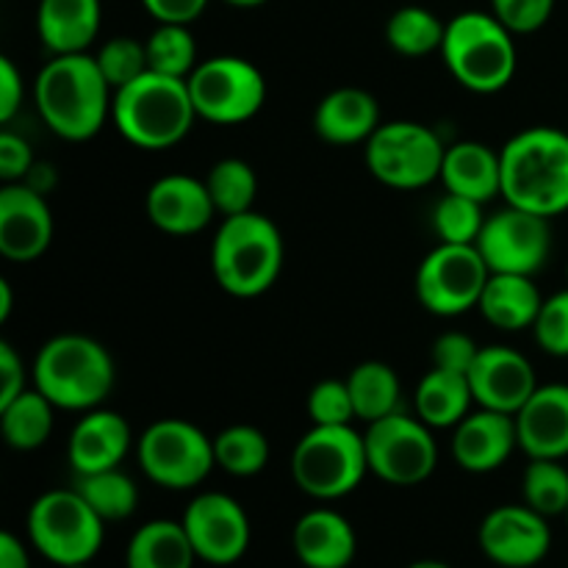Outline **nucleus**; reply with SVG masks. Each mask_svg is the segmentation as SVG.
<instances>
[{
    "label": "nucleus",
    "instance_id": "f8f14e48",
    "mask_svg": "<svg viewBox=\"0 0 568 568\" xmlns=\"http://www.w3.org/2000/svg\"><path fill=\"white\" fill-rule=\"evenodd\" d=\"M364 444L369 475H375L386 486H422L430 480L438 466V444L433 438V427H427L419 416H408L403 410L366 425Z\"/></svg>",
    "mask_w": 568,
    "mask_h": 568
},
{
    "label": "nucleus",
    "instance_id": "603ef678",
    "mask_svg": "<svg viewBox=\"0 0 568 568\" xmlns=\"http://www.w3.org/2000/svg\"><path fill=\"white\" fill-rule=\"evenodd\" d=\"M222 3L233 6V9H258V6L270 3V0H222Z\"/></svg>",
    "mask_w": 568,
    "mask_h": 568
},
{
    "label": "nucleus",
    "instance_id": "39448f33",
    "mask_svg": "<svg viewBox=\"0 0 568 568\" xmlns=\"http://www.w3.org/2000/svg\"><path fill=\"white\" fill-rule=\"evenodd\" d=\"M194 111L189 83L183 78L148 70L136 81L116 89L111 100V122L125 142L139 150H170L192 131Z\"/></svg>",
    "mask_w": 568,
    "mask_h": 568
},
{
    "label": "nucleus",
    "instance_id": "7ed1b4c3",
    "mask_svg": "<svg viewBox=\"0 0 568 568\" xmlns=\"http://www.w3.org/2000/svg\"><path fill=\"white\" fill-rule=\"evenodd\" d=\"M31 381L59 410L87 414L114 392L116 366L109 349L83 333H59L39 347Z\"/></svg>",
    "mask_w": 568,
    "mask_h": 568
},
{
    "label": "nucleus",
    "instance_id": "2eb2a0df",
    "mask_svg": "<svg viewBox=\"0 0 568 568\" xmlns=\"http://www.w3.org/2000/svg\"><path fill=\"white\" fill-rule=\"evenodd\" d=\"M181 525L197 560L209 566L239 564L253 541V527L244 505L222 491L197 494L183 510Z\"/></svg>",
    "mask_w": 568,
    "mask_h": 568
},
{
    "label": "nucleus",
    "instance_id": "9d476101",
    "mask_svg": "<svg viewBox=\"0 0 568 568\" xmlns=\"http://www.w3.org/2000/svg\"><path fill=\"white\" fill-rule=\"evenodd\" d=\"M136 460L142 475L166 491H192L216 466L214 438L194 422L164 416L136 438Z\"/></svg>",
    "mask_w": 568,
    "mask_h": 568
},
{
    "label": "nucleus",
    "instance_id": "f257e3e1",
    "mask_svg": "<svg viewBox=\"0 0 568 568\" xmlns=\"http://www.w3.org/2000/svg\"><path fill=\"white\" fill-rule=\"evenodd\" d=\"M31 94L44 128L64 142H87L111 120L114 89L92 53L50 55L33 78Z\"/></svg>",
    "mask_w": 568,
    "mask_h": 568
},
{
    "label": "nucleus",
    "instance_id": "c03bdc74",
    "mask_svg": "<svg viewBox=\"0 0 568 568\" xmlns=\"http://www.w3.org/2000/svg\"><path fill=\"white\" fill-rule=\"evenodd\" d=\"M33 164H37V159H33L28 139H22L14 131L0 133V181L22 183L28 172L33 170Z\"/></svg>",
    "mask_w": 568,
    "mask_h": 568
},
{
    "label": "nucleus",
    "instance_id": "2f4dec72",
    "mask_svg": "<svg viewBox=\"0 0 568 568\" xmlns=\"http://www.w3.org/2000/svg\"><path fill=\"white\" fill-rule=\"evenodd\" d=\"M447 22L425 6H403L386 22V42L405 59H422L442 50Z\"/></svg>",
    "mask_w": 568,
    "mask_h": 568
},
{
    "label": "nucleus",
    "instance_id": "f704fd0d",
    "mask_svg": "<svg viewBox=\"0 0 568 568\" xmlns=\"http://www.w3.org/2000/svg\"><path fill=\"white\" fill-rule=\"evenodd\" d=\"M205 186L214 200L216 214H247V211H253L255 194H258V175L247 161L231 155V159H220L211 166L209 175H205Z\"/></svg>",
    "mask_w": 568,
    "mask_h": 568
},
{
    "label": "nucleus",
    "instance_id": "e433bc0d",
    "mask_svg": "<svg viewBox=\"0 0 568 568\" xmlns=\"http://www.w3.org/2000/svg\"><path fill=\"white\" fill-rule=\"evenodd\" d=\"M521 503L541 516L568 514V469L564 460L530 458L521 475Z\"/></svg>",
    "mask_w": 568,
    "mask_h": 568
},
{
    "label": "nucleus",
    "instance_id": "473e14b6",
    "mask_svg": "<svg viewBox=\"0 0 568 568\" xmlns=\"http://www.w3.org/2000/svg\"><path fill=\"white\" fill-rule=\"evenodd\" d=\"M75 491L92 505L94 514L109 521H125L139 508V486L122 469L94 471V475H75Z\"/></svg>",
    "mask_w": 568,
    "mask_h": 568
},
{
    "label": "nucleus",
    "instance_id": "8fccbe9b",
    "mask_svg": "<svg viewBox=\"0 0 568 568\" xmlns=\"http://www.w3.org/2000/svg\"><path fill=\"white\" fill-rule=\"evenodd\" d=\"M22 183H28V186L31 189H37L39 194H44V197H48L50 194V189L55 186V170L50 164H33V170L28 172V178Z\"/></svg>",
    "mask_w": 568,
    "mask_h": 568
},
{
    "label": "nucleus",
    "instance_id": "ea45409f",
    "mask_svg": "<svg viewBox=\"0 0 568 568\" xmlns=\"http://www.w3.org/2000/svg\"><path fill=\"white\" fill-rule=\"evenodd\" d=\"M305 410L314 425H353L358 419L347 381H333V377L320 381L311 388Z\"/></svg>",
    "mask_w": 568,
    "mask_h": 568
},
{
    "label": "nucleus",
    "instance_id": "4468645a",
    "mask_svg": "<svg viewBox=\"0 0 568 568\" xmlns=\"http://www.w3.org/2000/svg\"><path fill=\"white\" fill-rule=\"evenodd\" d=\"M475 247L491 272L536 277L552 253V220L505 203L488 216Z\"/></svg>",
    "mask_w": 568,
    "mask_h": 568
},
{
    "label": "nucleus",
    "instance_id": "a18cd8bd",
    "mask_svg": "<svg viewBox=\"0 0 568 568\" xmlns=\"http://www.w3.org/2000/svg\"><path fill=\"white\" fill-rule=\"evenodd\" d=\"M26 100V81L9 55H0V122H11Z\"/></svg>",
    "mask_w": 568,
    "mask_h": 568
},
{
    "label": "nucleus",
    "instance_id": "37998d69",
    "mask_svg": "<svg viewBox=\"0 0 568 568\" xmlns=\"http://www.w3.org/2000/svg\"><path fill=\"white\" fill-rule=\"evenodd\" d=\"M477 353H480V344L471 336L460 331L442 333V336L433 342V366L449 372H460V375H469V369L475 366Z\"/></svg>",
    "mask_w": 568,
    "mask_h": 568
},
{
    "label": "nucleus",
    "instance_id": "423d86ee",
    "mask_svg": "<svg viewBox=\"0 0 568 568\" xmlns=\"http://www.w3.org/2000/svg\"><path fill=\"white\" fill-rule=\"evenodd\" d=\"M438 53L449 75L475 94H497L508 89L519 67L516 33H510L491 11H460L447 20Z\"/></svg>",
    "mask_w": 568,
    "mask_h": 568
},
{
    "label": "nucleus",
    "instance_id": "f3484780",
    "mask_svg": "<svg viewBox=\"0 0 568 568\" xmlns=\"http://www.w3.org/2000/svg\"><path fill=\"white\" fill-rule=\"evenodd\" d=\"M469 386L477 408L516 416L541 383L536 366L521 349L508 344H488L480 347L475 366L469 369Z\"/></svg>",
    "mask_w": 568,
    "mask_h": 568
},
{
    "label": "nucleus",
    "instance_id": "7c9ffc66",
    "mask_svg": "<svg viewBox=\"0 0 568 568\" xmlns=\"http://www.w3.org/2000/svg\"><path fill=\"white\" fill-rule=\"evenodd\" d=\"M349 394H353L355 416L366 425L397 414L403 405V381L397 369L383 361H364L347 375Z\"/></svg>",
    "mask_w": 568,
    "mask_h": 568
},
{
    "label": "nucleus",
    "instance_id": "aec40b11",
    "mask_svg": "<svg viewBox=\"0 0 568 568\" xmlns=\"http://www.w3.org/2000/svg\"><path fill=\"white\" fill-rule=\"evenodd\" d=\"M516 449H519L516 419L499 410L477 408L458 427H453L449 453L455 464L471 475L503 469Z\"/></svg>",
    "mask_w": 568,
    "mask_h": 568
},
{
    "label": "nucleus",
    "instance_id": "4d7b16f0",
    "mask_svg": "<svg viewBox=\"0 0 568 568\" xmlns=\"http://www.w3.org/2000/svg\"><path fill=\"white\" fill-rule=\"evenodd\" d=\"M566 521H568V514H566Z\"/></svg>",
    "mask_w": 568,
    "mask_h": 568
},
{
    "label": "nucleus",
    "instance_id": "f03ea898",
    "mask_svg": "<svg viewBox=\"0 0 568 568\" xmlns=\"http://www.w3.org/2000/svg\"><path fill=\"white\" fill-rule=\"evenodd\" d=\"M503 200L538 216L568 211V131L549 125L525 128L499 150Z\"/></svg>",
    "mask_w": 568,
    "mask_h": 568
},
{
    "label": "nucleus",
    "instance_id": "dca6fc26",
    "mask_svg": "<svg viewBox=\"0 0 568 568\" xmlns=\"http://www.w3.org/2000/svg\"><path fill=\"white\" fill-rule=\"evenodd\" d=\"M477 547L499 568H536L552 549V527L530 505H499L483 516Z\"/></svg>",
    "mask_w": 568,
    "mask_h": 568
},
{
    "label": "nucleus",
    "instance_id": "4c0bfd02",
    "mask_svg": "<svg viewBox=\"0 0 568 568\" xmlns=\"http://www.w3.org/2000/svg\"><path fill=\"white\" fill-rule=\"evenodd\" d=\"M488 216L483 203L460 194H444L433 209V231L444 244H477Z\"/></svg>",
    "mask_w": 568,
    "mask_h": 568
},
{
    "label": "nucleus",
    "instance_id": "5701e85b",
    "mask_svg": "<svg viewBox=\"0 0 568 568\" xmlns=\"http://www.w3.org/2000/svg\"><path fill=\"white\" fill-rule=\"evenodd\" d=\"M292 547L305 568H349L358 555V536L338 510L311 508L294 525Z\"/></svg>",
    "mask_w": 568,
    "mask_h": 568
},
{
    "label": "nucleus",
    "instance_id": "c756f323",
    "mask_svg": "<svg viewBox=\"0 0 568 568\" xmlns=\"http://www.w3.org/2000/svg\"><path fill=\"white\" fill-rule=\"evenodd\" d=\"M55 405L37 388H26L11 403L0 405V433L17 453H33L53 436Z\"/></svg>",
    "mask_w": 568,
    "mask_h": 568
},
{
    "label": "nucleus",
    "instance_id": "6e6d98bb",
    "mask_svg": "<svg viewBox=\"0 0 568 568\" xmlns=\"http://www.w3.org/2000/svg\"><path fill=\"white\" fill-rule=\"evenodd\" d=\"M566 281H568V264H566Z\"/></svg>",
    "mask_w": 568,
    "mask_h": 568
},
{
    "label": "nucleus",
    "instance_id": "c85d7f7f",
    "mask_svg": "<svg viewBox=\"0 0 568 568\" xmlns=\"http://www.w3.org/2000/svg\"><path fill=\"white\" fill-rule=\"evenodd\" d=\"M192 541L181 521L153 519L139 527L125 549V568H194Z\"/></svg>",
    "mask_w": 568,
    "mask_h": 568
},
{
    "label": "nucleus",
    "instance_id": "bb28decb",
    "mask_svg": "<svg viewBox=\"0 0 568 568\" xmlns=\"http://www.w3.org/2000/svg\"><path fill=\"white\" fill-rule=\"evenodd\" d=\"M541 292L530 275H505V272H491L483 297L477 303L483 320L497 331L519 333L532 327L538 311H541Z\"/></svg>",
    "mask_w": 568,
    "mask_h": 568
},
{
    "label": "nucleus",
    "instance_id": "a19ab883",
    "mask_svg": "<svg viewBox=\"0 0 568 568\" xmlns=\"http://www.w3.org/2000/svg\"><path fill=\"white\" fill-rule=\"evenodd\" d=\"M530 331L544 353L552 358H568V286L552 297H544Z\"/></svg>",
    "mask_w": 568,
    "mask_h": 568
},
{
    "label": "nucleus",
    "instance_id": "09e8293b",
    "mask_svg": "<svg viewBox=\"0 0 568 568\" xmlns=\"http://www.w3.org/2000/svg\"><path fill=\"white\" fill-rule=\"evenodd\" d=\"M0 568H31L28 549L14 532H0Z\"/></svg>",
    "mask_w": 568,
    "mask_h": 568
},
{
    "label": "nucleus",
    "instance_id": "58836bf2",
    "mask_svg": "<svg viewBox=\"0 0 568 568\" xmlns=\"http://www.w3.org/2000/svg\"><path fill=\"white\" fill-rule=\"evenodd\" d=\"M94 61H98L100 72L114 92L150 70L148 48L133 37H111L109 42L100 44Z\"/></svg>",
    "mask_w": 568,
    "mask_h": 568
},
{
    "label": "nucleus",
    "instance_id": "49530a36",
    "mask_svg": "<svg viewBox=\"0 0 568 568\" xmlns=\"http://www.w3.org/2000/svg\"><path fill=\"white\" fill-rule=\"evenodd\" d=\"M142 6L155 22L192 26L209 9V0H142Z\"/></svg>",
    "mask_w": 568,
    "mask_h": 568
},
{
    "label": "nucleus",
    "instance_id": "5fc2aeb1",
    "mask_svg": "<svg viewBox=\"0 0 568 568\" xmlns=\"http://www.w3.org/2000/svg\"><path fill=\"white\" fill-rule=\"evenodd\" d=\"M70 568H92L89 564H83V566H70Z\"/></svg>",
    "mask_w": 568,
    "mask_h": 568
},
{
    "label": "nucleus",
    "instance_id": "864d4df0",
    "mask_svg": "<svg viewBox=\"0 0 568 568\" xmlns=\"http://www.w3.org/2000/svg\"><path fill=\"white\" fill-rule=\"evenodd\" d=\"M405 568H453V566L444 564V560H433V558H427V560H414V564L405 566Z\"/></svg>",
    "mask_w": 568,
    "mask_h": 568
},
{
    "label": "nucleus",
    "instance_id": "9b49d317",
    "mask_svg": "<svg viewBox=\"0 0 568 568\" xmlns=\"http://www.w3.org/2000/svg\"><path fill=\"white\" fill-rule=\"evenodd\" d=\"M197 120L211 125H242L266 103V78L242 55H211L186 78Z\"/></svg>",
    "mask_w": 568,
    "mask_h": 568
},
{
    "label": "nucleus",
    "instance_id": "412c9836",
    "mask_svg": "<svg viewBox=\"0 0 568 568\" xmlns=\"http://www.w3.org/2000/svg\"><path fill=\"white\" fill-rule=\"evenodd\" d=\"M133 447L131 425L122 414L109 408H94L81 414L67 438V460L72 475L120 469Z\"/></svg>",
    "mask_w": 568,
    "mask_h": 568
},
{
    "label": "nucleus",
    "instance_id": "ddd939ff",
    "mask_svg": "<svg viewBox=\"0 0 568 568\" xmlns=\"http://www.w3.org/2000/svg\"><path fill=\"white\" fill-rule=\"evenodd\" d=\"M491 270L475 244H444L433 247L416 270V300L433 316H464L477 308Z\"/></svg>",
    "mask_w": 568,
    "mask_h": 568
},
{
    "label": "nucleus",
    "instance_id": "de8ad7c7",
    "mask_svg": "<svg viewBox=\"0 0 568 568\" xmlns=\"http://www.w3.org/2000/svg\"><path fill=\"white\" fill-rule=\"evenodd\" d=\"M28 388V369L9 342H0V405L11 403Z\"/></svg>",
    "mask_w": 568,
    "mask_h": 568
},
{
    "label": "nucleus",
    "instance_id": "72a5a7b5",
    "mask_svg": "<svg viewBox=\"0 0 568 568\" xmlns=\"http://www.w3.org/2000/svg\"><path fill=\"white\" fill-rule=\"evenodd\" d=\"M270 438L255 425H231L214 436V458L231 477H255L270 464Z\"/></svg>",
    "mask_w": 568,
    "mask_h": 568
},
{
    "label": "nucleus",
    "instance_id": "a211bd4d",
    "mask_svg": "<svg viewBox=\"0 0 568 568\" xmlns=\"http://www.w3.org/2000/svg\"><path fill=\"white\" fill-rule=\"evenodd\" d=\"M53 211L44 194L28 183H3L0 189V255L14 264H31L53 242Z\"/></svg>",
    "mask_w": 568,
    "mask_h": 568
},
{
    "label": "nucleus",
    "instance_id": "393cba45",
    "mask_svg": "<svg viewBox=\"0 0 568 568\" xmlns=\"http://www.w3.org/2000/svg\"><path fill=\"white\" fill-rule=\"evenodd\" d=\"M438 181L444 183V192L486 205L494 197H503V155L477 139L447 144Z\"/></svg>",
    "mask_w": 568,
    "mask_h": 568
},
{
    "label": "nucleus",
    "instance_id": "a878e982",
    "mask_svg": "<svg viewBox=\"0 0 568 568\" xmlns=\"http://www.w3.org/2000/svg\"><path fill=\"white\" fill-rule=\"evenodd\" d=\"M103 22L100 0H39L37 37L50 55L89 53Z\"/></svg>",
    "mask_w": 568,
    "mask_h": 568
},
{
    "label": "nucleus",
    "instance_id": "20e7f679",
    "mask_svg": "<svg viewBox=\"0 0 568 568\" xmlns=\"http://www.w3.org/2000/svg\"><path fill=\"white\" fill-rule=\"evenodd\" d=\"M286 244L275 222L258 211L222 216L211 242V272L216 286L239 300H253L277 283Z\"/></svg>",
    "mask_w": 568,
    "mask_h": 568
},
{
    "label": "nucleus",
    "instance_id": "cd10ccee",
    "mask_svg": "<svg viewBox=\"0 0 568 568\" xmlns=\"http://www.w3.org/2000/svg\"><path fill=\"white\" fill-rule=\"evenodd\" d=\"M471 405H475V394H471L469 375L430 366V372L416 383V416L433 430L458 427L471 414Z\"/></svg>",
    "mask_w": 568,
    "mask_h": 568
},
{
    "label": "nucleus",
    "instance_id": "6e6552de",
    "mask_svg": "<svg viewBox=\"0 0 568 568\" xmlns=\"http://www.w3.org/2000/svg\"><path fill=\"white\" fill-rule=\"evenodd\" d=\"M26 532L31 547L59 568L92 564L103 547L105 521L92 505L70 488H53L28 508Z\"/></svg>",
    "mask_w": 568,
    "mask_h": 568
},
{
    "label": "nucleus",
    "instance_id": "6ab92c4d",
    "mask_svg": "<svg viewBox=\"0 0 568 568\" xmlns=\"http://www.w3.org/2000/svg\"><path fill=\"white\" fill-rule=\"evenodd\" d=\"M144 214L155 231L183 239L203 233L214 222L216 205L205 178L172 172L150 183L144 194Z\"/></svg>",
    "mask_w": 568,
    "mask_h": 568
},
{
    "label": "nucleus",
    "instance_id": "c9c22d12",
    "mask_svg": "<svg viewBox=\"0 0 568 568\" xmlns=\"http://www.w3.org/2000/svg\"><path fill=\"white\" fill-rule=\"evenodd\" d=\"M148 48L150 70L159 75L183 78L186 81L200 64L197 42L189 26H175V22H155L153 33L144 39Z\"/></svg>",
    "mask_w": 568,
    "mask_h": 568
},
{
    "label": "nucleus",
    "instance_id": "4be33fe9",
    "mask_svg": "<svg viewBox=\"0 0 568 568\" xmlns=\"http://www.w3.org/2000/svg\"><path fill=\"white\" fill-rule=\"evenodd\" d=\"M514 419L527 458H568V383L538 386Z\"/></svg>",
    "mask_w": 568,
    "mask_h": 568
},
{
    "label": "nucleus",
    "instance_id": "79ce46f5",
    "mask_svg": "<svg viewBox=\"0 0 568 568\" xmlns=\"http://www.w3.org/2000/svg\"><path fill=\"white\" fill-rule=\"evenodd\" d=\"M555 11V0H491V14L516 37L541 31Z\"/></svg>",
    "mask_w": 568,
    "mask_h": 568
},
{
    "label": "nucleus",
    "instance_id": "0eeeda50",
    "mask_svg": "<svg viewBox=\"0 0 568 568\" xmlns=\"http://www.w3.org/2000/svg\"><path fill=\"white\" fill-rule=\"evenodd\" d=\"M369 475L364 433L353 425H311L292 453V477L305 497L336 503Z\"/></svg>",
    "mask_w": 568,
    "mask_h": 568
},
{
    "label": "nucleus",
    "instance_id": "1a4fd4ad",
    "mask_svg": "<svg viewBox=\"0 0 568 568\" xmlns=\"http://www.w3.org/2000/svg\"><path fill=\"white\" fill-rule=\"evenodd\" d=\"M447 144L430 125L414 120L383 122L364 144V161L377 183L416 192L442 178Z\"/></svg>",
    "mask_w": 568,
    "mask_h": 568
},
{
    "label": "nucleus",
    "instance_id": "b1692460",
    "mask_svg": "<svg viewBox=\"0 0 568 568\" xmlns=\"http://www.w3.org/2000/svg\"><path fill=\"white\" fill-rule=\"evenodd\" d=\"M383 125L381 103L361 87H338L320 100L314 111V131L322 142L336 148L366 144Z\"/></svg>",
    "mask_w": 568,
    "mask_h": 568
},
{
    "label": "nucleus",
    "instance_id": "3c124183",
    "mask_svg": "<svg viewBox=\"0 0 568 568\" xmlns=\"http://www.w3.org/2000/svg\"><path fill=\"white\" fill-rule=\"evenodd\" d=\"M11 308H14V292H11V283L0 281V322H9Z\"/></svg>",
    "mask_w": 568,
    "mask_h": 568
}]
</instances>
